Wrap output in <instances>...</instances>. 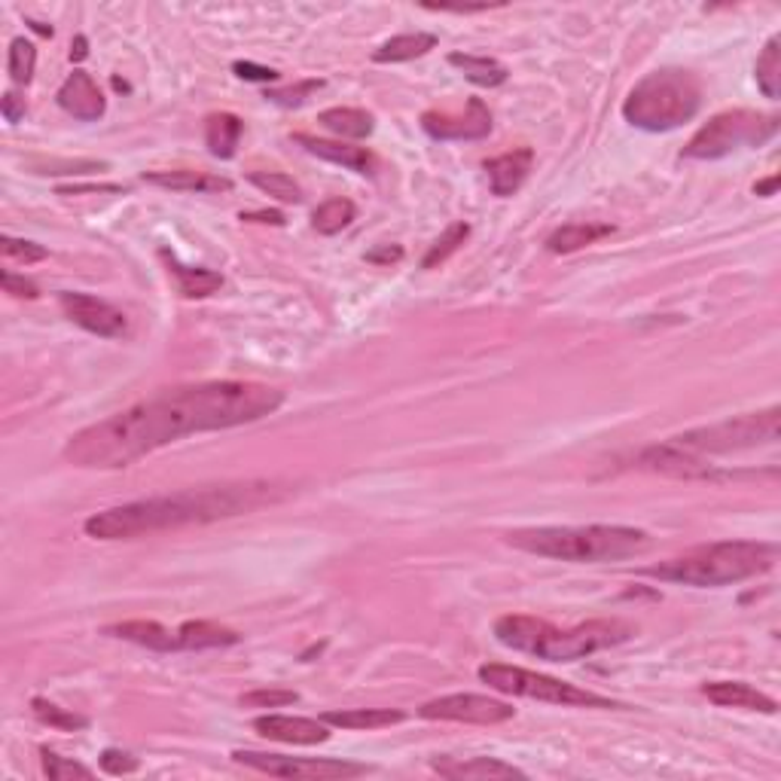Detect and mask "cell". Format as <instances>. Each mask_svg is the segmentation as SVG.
<instances>
[{"label":"cell","instance_id":"ac0fdd59","mask_svg":"<svg viewBox=\"0 0 781 781\" xmlns=\"http://www.w3.org/2000/svg\"><path fill=\"white\" fill-rule=\"evenodd\" d=\"M297 144H303L312 156L336 162V165H345V168L357 172V175H376V168H379L376 153L367 150V147H351V144H342V141H327V138H315V135H297Z\"/></svg>","mask_w":781,"mask_h":781},{"label":"cell","instance_id":"484cf974","mask_svg":"<svg viewBox=\"0 0 781 781\" xmlns=\"http://www.w3.org/2000/svg\"><path fill=\"white\" fill-rule=\"evenodd\" d=\"M241 131H244V123L236 113H211L205 119V144L211 150V156L232 160L236 150H239Z\"/></svg>","mask_w":781,"mask_h":781},{"label":"cell","instance_id":"2e32d148","mask_svg":"<svg viewBox=\"0 0 781 781\" xmlns=\"http://www.w3.org/2000/svg\"><path fill=\"white\" fill-rule=\"evenodd\" d=\"M254 730L263 739L281 742V745H320L330 739V723L312 718H290V715L254 718Z\"/></svg>","mask_w":781,"mask_h":781},{"label":"cell","instance_id":"836d02e7","mask_svg":"<svg viewBox=\"0 0 781 781\" xmlns=\"http://www.w3.org/2000/svg\"><path fill=\"white\" fill-rule=\"evenodd\" d=\"M32 711L40 723L55 727V730H71V733H74V730H86V727H89V720L74 715V711H67L62 705H55V702L43 700V696H34Z\"/></svg>","mask_w":781,"mask_h":781},{"label":"cell","instance_id":"ba28073f","mask_svg":"<svg viewBox=\"0 0 781 781\" xmlns=\"http://www.w3.org/2000/svg\"><path fill=\"white\" fill-rule=\"evenodd\" d=\"M779 135V116L757 111H723L711 116L684 147V160H720L742 147H764Z\"/></svg>","mask_w":781,"mask_h":781},{"label":"cell","instance_id":"b9f144b4","mask_svg":"<svg viewBox=\"0 0 781 781\" xmlns=\"http://www.w3.org/2000/svg\"><path fill=\"white\" fill-rule=\"evenodd\" d=\"M98 168H108V165H104V162H89V160H80V162L49 160L40 165L37 175H89V172H98Z\"/></svg>","mask_w":781,"mask_h":781},{"label":"cell","instance_id":"9a60e30c","mask_svg":"<svg viewBox=\"0 0 781 781\" xmlns=\"http://www.w3.org/2000/svg\"><path fill=\"white\" fill-rule=\"evenodd\" d=\"M431 769L452 781H507L528 779L519 766L504 764L497 757H433Z\"/></svg>","mask_w":781,"mask_h":781},{"label":"cell","instance_id":"7c38bea8","mask_svg":"<svg viewBox=\"0 0 781 781\" xmlns=\"http://www.w3.org/2000/svg\"><path fill=\"white\" fill-rule=\"evenodd\" d=\"M59 305L67 318L77 327L89 330V333L101 336V339H123L128 333V318L111 305L108 300H98L92 293H77V290H64L59 297Z\"/></svg>","mask_w":781,"mask_h":781},{"label":"cell","instance_id":"f35d334b","mask_svg":"<svg viewBox=\"0 0 781 781\" xmlns=\"http://www.w3.org/2000/svg\"><path fill=\"white\" fill-rule=\"evenodd\" d=\"M293 702H300V693H293V690H251V693H244L241 696V705L244 708H285V705H293Z\"/></svg>","mask_w":781,"mask_h":781},{"label":"cell","instance_id":"8fae6325","mask_svg":"<svg viewBox=\"0 0 781 781\" xmlns=\"http://www.w3.org/2000/svg\"><path fill=\"white\" fill-rule=\"evenodd\" d=\"M516 715L511 702L479 696V693H449L440 700L425 702L418 708V718L425 720H455V723H479V727H494Z\"/></svg>","mask_w":781,"mask_h":781},{"label":"cell","instance_id":"d6a6232c","mask_svg":"<svg viewBox=\"0 0 781 781\" xmlns=\"http://www.w3.org/2000/svg\"><path fill=\"white\" fill-rule=\"evenodd\" d=\"M251 184H254L256 190L269 192L272 199H278V202H285V205H297V202H303V190H300V184L293 180L290 175L285 172H254V175L248 177Z\"/></svg>","mask_w":781,"mask_h":781},{"label":"cell","instance_id":"8d00e7d4","mask_svg":"<svg viewBox=\"0 0 781 781\" xmlns=\"http://www.w3.org/2000/svg\"><path fill=\"white\" fill-rule=\"evenodd\" d=\"M34 64H37V49H34L32 40H25V37H16L13 43H10V77L13 83L18 86H28L34 77Z\"/></svg>","mask_w":781,"mask_h":781},{"label":"cell","instance_id":"44dd1931","mask_svg":"<svg viewBox=\"0 0 781 781\" xmlns=\"http://www.w3.org/2000/svg\"><path fill=\"white\" fill-rule=\"evenodd\" d=\"M104 635L111 638H123V641H131V644H141L147 651H156V654H172V651H180L177 644V629H165L162 622L156 620H128V622H113L104 629Z\"/></svg>","mask_w":781,"mask_h":781},{"label":"cell","instance_id":"4fadbf2b","mask_svg":"<svg viewBox=\"0 0 781 781\" xmlns=\"http://www.w3.org/2000/svg\"><path fill=\"white\" fill-rule=\"evenodd\" d=\"M421 128L433 141H479L492 131V111L479 98H470L464 113L428 111L421 116Z\"/></svg>","mask_w":781,"mask_h":781},{"label":"cell","instance_id":"ee69618b","mask_svg":"<svg viewBox=\"0 0 781 781\" xmlns=\"http://www.w3.org/2000/svg\"><path fill=\"white\" fill-rule=\"evenodd\" d=\"M3 290H7V293H13V297H18V300H37V297H40V290H37V285H34V281H28V278H18V275H13V272H3Z\"/></svg>","mask_w":781,"mask_h":781},{"label":"cell","instance_id":"e575fe53","mask_svg":"<svg viewBox=\"0 0 781 781\" xmlns=\"http://www.w3.org/2000/svg\"><path fill=\"white\" fill-rule=\"evenodd\" d=\"M467 236H470V226L467 224H452L440 236V239L433 241L431 244V251L425 254V260H421V269H437L440 263H446L449 256L455 254L458 248H462L464 241H467Z\"/></svg>","mask_w":781,"mask_h":781},{"label":"cell","instance_id":"30bf717a","mask_svg":"<svg viewBox=\"0 0 781 781\" xmlns=\"http://www.w3.org/2000/svg\"><path fill=\"white\" fill-rule=\"evenodd\" d=\"M232 760L272 779H303V781H333L367 776L369 766L333 760V757H288V754H266V751H232Z\"/></svg>","mask_w":781,"mask_h":781},{"label":"cell","instance_id":"bcb514c9","mask_svg":"<svg viewBox=\"0 0 781 781\" xmlns=\"http://www.w3.org/2000/svg\"><path fill=\"white\" fill-rule=\"evenodd\" d=\"M0 111H3V119H7L10 126H16L18 119L25 116V101H22L16 92H7L3 101H0Z\"/></svg>","mask_w":781,"mask_h":781},{"label":"cell","instance_id":"83f0119b","mask_svg":"<svg viewBox=\"0 0 781 781\" xmlns=\"http://www.w3.org/2000/svg\"><path fill=\"white\" fill-rule=\"evenodd\" d=\"M449 64L458 67L467 80L479 86V89H494V86H504L511 71L497 59H489V55H470V52H452L449 55Z\"/></svg>","mask_w":781,"mask_h":781},{"label":"cell","instance_id":"681fc988","mask_svg":"<svg viewBox=\"0 0 781 781\" xmlns=\"http://www.w3.org/2000/svg\"><path fill=\"white\" fill-rule=\"evenodd\" d=\"M776 187H779V175L766 177V180H760V184H754V192H757V196H764V199H769V196H776Z\"/></svg>","mask_w":781,"mask_h":781},{"label":"cell","instance_id":"8992f818","mask_svg":"<svg viewBox=\"0 0 781 781\" xmlns=\"http://www.w3.org/2000/svg\"><path fill=\"white\" fill-rule=\"evenodd\" d=\"M702 108V83L684 67H659L635 83L622 101L626 123L644 131H671L690 123Z\"/></svg>","mask_w":781,"mask_h":781},{"label":"cell","instance_id":"f1b7e54d","mask_svg":"<svg viewBox=\"0 0 781 781\" xmlns=\"http://www.w3.org/2000/svg\"><path fill=\"white\" fill-rule=\"evenodd\" d=\"M437 47V37L428 32H415V34H398L391 40H385L382 47L373 52V62L376 64H398V62H413V59H421L428 55L431 49Z\"/></svg>","mask_w":781,"mask_h":781},{"label":"cell","instance_id":"7402d4cb","mask_svg":"<svg viewBox=\"0 0 781 781\" xmlns=\"http://www.w3.org/2000/svg\"><path fill=\"white\" fill-rule=\"evenodd\" d=\"M147 184L162 187V190L175 192H229L232 180L221 175H207V172H190V168H177V172H147Z\"/></svg>","mask_w":781,"mask_h":781},{"label":"cell","instance_id":"d6986e66","mask_svg":"<svg viewBox=\"0 0 781 781\" xmlns=\"http://www.w3.org/2000/svg\"><path fill=\"white\" fill-rule=\"evenodd\" d=\"M702 696H708L720 708H745V711H760V715L779 711V702L745 681H708V684H702Z\"/></svg>","mask_w":781,"mask_h":781},{"label":"cell","instance_id":"9c48e42d","mask_svg":"<svg viewBox=\"0 0 781 781\" xmlns=\"http://www.w3.org/2000/svg\"><path fill=\"white\" fill-rule=\"evenodd\" d=\"M479 681L489 684L497 693L507 696H522V700L550 702V705H568V708H620V702L599 696L592 690L558 681L541 671L522 669V666H504V663H486L479 666Z\"/></svg>","mask_w":781,"mask_h":781},{"label":"cell","instance_id":"74e56055","mask_svg":"<svg viewBox=\"0 0 781 781\" xmlns=\"http://www.w3.org/2000/svg\"><path fill=\"white\" fill-rule=\"evenodd\" d=\"M320 89H324V80H303L297 86H288V89H266V101H275L281 108H300Z\"/></svg>","mask_w":781,"mask_h":781},{"label":"cell","instance_id":"603a6c76","mask_svg":"<svg viewBox=\"0 0 781 781\" xmlns=\"http://www.w3.org/2000/svg\"><path fill=\"white\" fill-rule=\"evenodd\" d=\"M162 260L168 263V272L175 275L180 297H187V300H202V297H211L214 290L224 288V275L221 272L202 269V266H184L168 251H162Z\"/></svg>","mask_w":781,"mask_h":781},{"label":"cell","instance_id":"d590c367","mask_svg":"<svg viewBox=\"0 0 781 781\" xmlns=\"http://www.w3.org/2000/svg\"><path fill=\"white\" fill-rule=\"evenodd\" d=\"M40 766H43V776L49 781H74V779H92V769L89 766L77 764V760H67L55 751L40 748Z\"/></svg>","mask_w":781,"mask_h":781},{"label":"cell","instance_id":"60d3db41","mask_svg":"<svg viewBox=\"0 0 781 781\" xmlns=\"http://www.w3.org/2000/svg\"><path fill=\"white\" fill-rule=\"evenodd\" d=\"M101 769H104L108 776H131V772L141 769V764H138V757H131L126 751L108 748L101 754Z\"/></svg>","mask_w":781,"mask_h":781},{"label":"cell","instance_id":"7dc6e473","mask_svg":"<svg viewBox=\"0 0 781 781\" xmlns=\"http://www.w3.org/2000/svg\"><path fill=\"white\" fill-rule=\"evenodd\" d=\"M241 221H248V224L285 226V214H278V211H251V214H241Z\"/></svg>","mask_w":781,"mask_h":781},{"label":"cell","instance_id":"4316f807","mask_svg":"<svg viewBox=\"0 0 781 781\" xmlns=\"http://www.w3.org/2000/svg\"><path fill=\"white\" fill-rule=\"evenodd\" d=\"M241 635L217 626L211 620H190L177 629V644L180 651H207V647H229V644H239Z\"/></svg>","mask_w":781,"mask_h":781},{"label":"cell","instance_id":"1f68e13d","mask_svg":"<svg viewBox=\"0 0 781 781\" xmlns=\"http://www.w3.org/2000/svg\"><path fill=\"white\" fill-rule=\"evenodd\" d=\"M357 217V207L351 199H327L324 205L315 207V214H312V226L318 229L320 236H336V232H342L345 226H351V221Z\"/></svg>","mask_w":781,"mask_h":781},{"label":"cell","instance_id":"7bdbcfd3","mask_svg":"<svg viewBox=\"0 0 781 781\" xmlns=\"http://www.w3.org/2000/svg\"><path fill=\"white\" fill-rule=\"evenodd\" d=\"M232 71H236V77L248 83H275L281 74L275 71V67H263V64H254V62H236L232 64Z\"/></svg>","mask_w":781,"mask_h":781},{"label":"cell","instance_id":"ffe728a7","mask_svg":"<svg viewBox=\"0 0 781 781\" xmlns=\"http://www.w3.org/2000/svg\"><path fill=\"white\" fill-rule=\"evenodd\" d=\"M531 165H534V150H531V147H519V150H513V153H504V156H494V160L486 162V172H489V184H492L494 196H501V199L513 196V192L526 184Z\"/></svg>","mask_w":781,"mask_h":781},{"label":"cell","instance_id":"f907efd6","mask_svg":"<svg viewBox=\"0 0 781 781\" xmlns=\"http://www.w3.org/2000/svg\"><path fill=\"white\" fill-rule=\"evenodd\" d=\"M86 47H89V43H86V37H77V40L71 43V59H74V62H83V59L89 55V49Z\"/></svg>","mask_w":781,"mask_h":781},{"label":"cell","instance_id":"f6af8a7d","mask_svg":"<svg viewBox=\"0 0 781 781\" xmlns=\"http://www.w3.org/2000/svg\"><path fill=\"white\" fill-rule=\"evenodd\" d=\"M403 260V248L400 244H379V248H373L367 254V263L373 266H391V263H400Z\"/></svg>","mask_w":781,"mask_h":781},{"label":"cell","instance_id":"f546056e","mask_svg":"<svg viewBox=\"0 0 781 781\" xmlns=\"http://www.w3.org/2000/svg\"><path fill=\"white\" fill-rule=\"evenodd\" d=\"M318 123L327 131H333L339 138H351V141H361L373 135V116L361 108H330L318 116Z\"/></svg>","mask_w":781,"mask_h":781},{"label":"cell","instance_id":"d4e9b609","mask_svg":"<svg viewBox=\"0 0 781 781\" xmlns=\"http://www.w3.org/2000/svg\"><path fill=\"white\" fill-rule=\"evenodd\" d=\"M614 229H617L614 224H592V221H587V224H565L546 239V251L550 254H575L580 248H590L595 241L614 236Z\"/></svg>","mask_w":781,"mask_h":781},{"label":"cell","instance_id":"3957f363","mask_svg":"<svg viewBox=\"0 0 781 781\" xmlns=\"http://www.w3.org/2000/svg\"><path fill=\"white\" fill-rule=\"evenodd\" d=\"M494 638L519 654L541 656L550 663H575L635 638V626L626 620H590L575 629H556L553 622L528 614H507L494 622Z\"/></svg>","mask_w":781,"mask_h":781},{"label":"cell","instance_id":"6da1fadb","mask_svg":"<svg viewBox=\"0 0 781 781\" xmlns=\"http://www.w3.org/2000/svg\"><path fill=\"white\" fill-rule=\"evenodd\" d=\"M285 406V391L260 382H199L165 388L123 413L77 431L64 462L83 470H123L190 433L229 431Z\"/></svg>","mask_w":781,"mask_h":781},{"label":"cell","instance_id":"52a82bcc","mask_svg":"<svg viewBox=\"0 0 781 781\" xmlns=\"http://www.w3.org/2000/svg\"><path fill=\"white\" fill-rule=\"evenodd\" d=\"M781 410L769 406L764 413H745L718 421V425H705V428H693V431L671 437L669 443L686 449L693 455H730V452H742V449L772 446L779 440Z\"/></svg>","mask_w":781,"mask_h":781},{"label":"cell","instance_id":"5bb4252c","mask_svg":"<svg viewBox=\"0 0 781 781\" xmlns=\"http://www.w3.org/2000/svg\"><path fill=\"white\" fill-rule=\"evenodd\" d=\"M638 467L651 470V474H663V477L675 479H720L723 474L715 470V464H708L702 455H693L686 449L675 446V443H659V446L644 449L638 455Z\"/></svg>","mask_w":781,"mask_h":781},{"label":"cell","instance_id":"7a4b0ae2","mask_svg":"<svg viewBox=\"0 0 781 781\" xmlns=\"http://www.w3.org/2000/svg\"><path fill=\"white\" fill-rule=\"evenodd\" d=\"M290 494L288 486L269 479L248 482H224V486H199L180 492L131 501L123 507H111L86 519V534L96 541H131L156 531H175L187 526H207L221 519H236L248 513L281 504Z\"/></svg>","mask_w":781,"mask_h":781},{"label":"cell","instance_id":"277c9868","mask_svg":"<svg viewBox=\"0 0 781 781\" xmlns=\"http://www.w3.org/2000/svg\"><path fill=\"white\" fill-rule=\"evenodd\" d=\"M776 558H779L776 543L718 541L702 543V546L686 550L684 556L651 565L641 575L666 580V583H684V587L708 590V587H730V583H742L751 577L766 575V571H772Z\"/></svg>","mask_w":781,"mask_h":781},{"label":"cell","instance_id":"c3c4849f","mask_svg":"<svg viewBox=\"0 0 781 781\" xmlns=\"http://www.w3.org/2000/svg\"><path fill=\"white\" fill-rule=\"evenodd\" d=\"M80 192H119V187L104 184V187H62L59 196H80Z\"/></svg>","mask_w":781,"mask_h":781},{"label":"cell","instance_id":"4dcf8cb0","mask_svg":"<svg viewBox=\"0 0 781 781\" xmlns=\"http://www.w3.org/2000/svg\"><path fill=\"white\" fill-rule=\"evenodd\" d=\"M757 86L766 98L779 101L781 96V40L779 37H769L766 40L764 52L757 55Z\"/></svg>","mask_w":781,"mask_h":781},{"label":"cell","instance_id":"5b68a950","mask_svg":"<svg viewBox=\"0 0 781 781\" xmlns=\"http://www.w3.org/2000/svg\"><path fill=\"white\" fill-rule=\"evenodd\" d=\"M507 543L531 556L583 565L641 556L651 546V534L629 526H543L511 531Z\"/></svg>","mask_w":781,"mask_h":781},{"label":"cell","instance_id":"e0dca14e","mask_svg":"<svg viewBox=\"0 0 781 781\" xmlns=\"http://www.w3.org/2000/svg\"><path fill=\"white\" fill-rule=\"evenodd\" d=\"M59 108L64 113H71L74 119H80V123H98L104 111H108V101L101 96V89H98V83L86 74V71H74L67 80L62 83V89H59Z\"/></svg>","mask_w":781,"mask_h":781},{"label":"cell","instance_id":"ab89813d","mask_svg":"<svg viewBox=\"0 0 781 781\" xmlns=\"http://www.w3.org/2000/svg\"><path fill=\"white\" fill-rule=\"evenodd\" d=\"M3 254L10 256V260H18V263H25V266H32V263H40V260H47L49 251L43 248V244H37V241L3 236Z\"/></svg>","mask_w":781,"mask_h":781},{"label":"cell","instance_id":"cb8c5ba5","mask_svg":"<svg viewBox=\"0 0 781 781\" xmlns=\"http://www.w3.org/2000/svg\"><path fill=\"white\" fill-rule=\"evenodd\" d=\"M406 718L398 708H339V711H324L320 720L336 730H382L394 727Z\"/></svg>","mask_w":781,"mask_h":781}]
</instances>
